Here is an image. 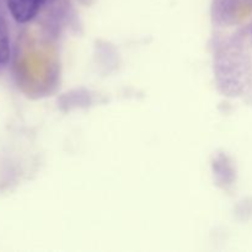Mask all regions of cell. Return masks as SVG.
I'll use <instances>...</instances> for the list:
<instances>
[{
    "mask_svg": "<svg viewBox=\"0 0 252 252\" xmlns=\"http://www.w3.org/2000/svg\"><path fill=\"white\" fill-rule=\"evenodd\" d=\"M11 16L20 24H25L33 19L38 12L39 0H6Z\"/></svg>",
    "mask_w": 252,
    "mask_h": 252,
    "instance_id": "1",
    "label": "cell"
},
{
    "mask_svg": "<svg viewBox=\"0 0 252 252\" xmlns=\"http://www.w3.org/2000/svg\"><path fill=\"white\" fill-rule=\"evenodd\" d=\"M10 58V42L6 22L0 17V64H5Z\"/></svg>",
    "mask_w": 252,
    "mask_h": 252,
    "instance_id": "2",
    "label": "cell"
},
{
    "mask_svg": "<svg viewBox=\"0 0 252 252\" xmlns=\"http://www.w3.org/2000/svg\"><path fill=\"white\" fill-rule=\"evenodd\" d=\"M41 1V4H49V2L54 1V0H39Z\"/></svg>",
    "mask_w": 252,
    "mask_h": 252,
    "instance_id": "3",
    "label": "cell"
}]
</instances>
